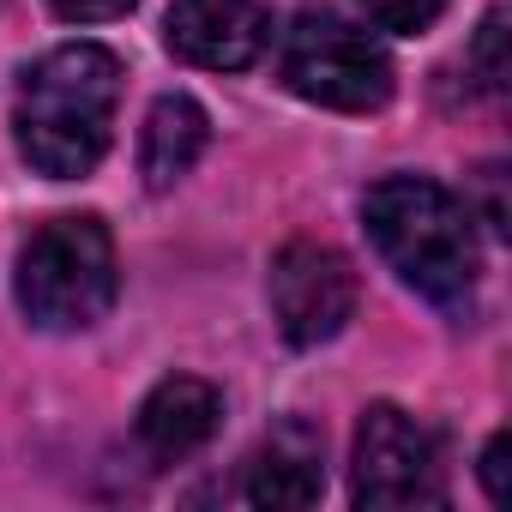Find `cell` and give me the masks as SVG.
I'll return each instance as SVG.
<instances>
[{
	"instance_id": "1",
	"label": "cell",
	"mask_w": 512,
	"mask_h": 512,
	"mask_svg": "<svg viewBox=\"0 0 512 512\" xmlns=\"http://www.w3.org/2000/svg\"><path fill=\"white\" fill-rule=\"evenodd\" d=\"M121 103V61L97 43L49 49L19 85V151L49 181H79L103 163Z\"/></svg>"
},
{
	"instance_id": "2",
	"label": "cell",
	"mask_w": 512,
	"mask_h": 512,
	"mask_svg": "<svg viewBox=\"0 0 512 512\" xmlns=\"http://www.w3.org/2000/svg\"><path fill=\"white\" fill-rule=\"evenodd\" d=\"M380 260L434 308H464L482 278V241L470 205L428 175H386L362 199Z\"/></svg>"
},
{
	"instance_id": "3",
	"label": "cell",
	"mask_w": 512,
	"mask_h": 512,
	"mask_svg": "<svg viewBox=\"0 0 512 512\" xmlns=\"http://www.w3.org/2000/svg\"><path fill=\"white\" fill-rule=\"evenodd\" d=\"M121 296L103 217H55L19 253V308L37 332H91Z\"/></svg>"
},
{
	"instance_id": "4",
	"label": "cell",
	"mask_w": 512,
	"mask_h": 512,
	"mask_svg": "<svg viewBox=\"0 0 512 512\" xmlns=\"http://www.w3.org/2000/svg\"><path fill=\"white\" fill-rule=\"evenodd\" d=\"M284 85L338 115H374L392 103V55L350 19L308 7L284 31Z\"/></svg>"
},
{
	"instance_id": "5",
	"label": "cell",
	"mask_w": 512,
	"mask_h": 512,
	"mask_svg": "<svg viewBox=\"0 0 512 512\" xmlns=\"http://www.w3.org/2000/svg\"><path fill=\"white\" fill-rule=\"evenodd\" d=\"M350 500L368 512H404V506H446V470L434 434L404 416L398 404H368L356 428L350 458Z\"/></svg>"
},
{
	"instance_id": "6",
	"label": "cell",
	"mask_w": 512,
	"mask_h": 512,
	"mask_svg": "<svg viewBox=\"0 0 512 512\" xmlns=\"http://www.w3.org/2000/svg\"><path fill=\"white\" fill-rule=\"evenodd\" d=\"M266 296H272V320L278 332L296 344V350H320L332 344L350 314H356V272L338 247H320V241H290L278 260H272V278H266Z\"/></svg>"
},
{
	"instance_id": "7",
	"label": "cell",
	"mask_w": 512,
	"mask_h": 512,
	"mask_svg": "<svg viewBox=\"0 0 512 512\" xmlns=\"http://www.w3.org/2000/svg\"><path fill=\"white\" fill-rule=\"evenodd\" d=\"M163 31L187 67L241 73L272 43V7L266 0H175Z\"/></svg>"
},
{
	"instance_id": "8",
	"label": "cell",
	"mask_w": 512,
	"mask_h": 512,
	"mask_svg": "<svg viewBox=\"0 0 512 512\" xmlns=\"http://www.w3.org/2000/svg\"><path fill=\"white\" fill-rule=\"evenodd\" d=\"M326 494V440L314 422L284 416L247 458V500L272 512H302Z\"/></svg>"
},
{
	"instance_id": "9",
	"label": "cell",
	"mask_w": 512,
	"mask_h": 512,
	"mask_svg": "<svg viewBox=\"0 0 512 512\" xmlns=\"http://www.w3.org/2000/svg\"><path fill=\"white\" fill-rule=\"evenodd\" d=\"M223 422V392L211 380H193V374H169L151 386V398L139 404V440L151 458L175 464L187 452H199Z\"/></svg>"
},
{
	"instance_id": "10",
	"label": "cell",
	"mask_w": 512,
	"mask_h": 512,
	"mask_svg": "<svg viewBox=\"0 0 512 512\" xmlns=\"http://www.w3.org/2000/svg\"><path fill=\"white\" fill-rule=\"evenodd\" d=\"M205 145H211V115L193 97H181V91L157 97L151 115H145V133H139V175H145V187L169 193L205 157Z\"/></svg>"
},
{
	"instance_id": "11",
	"label": "cell",
	"mask_w": 512,
	"mask_h": 512,
	"mask_svg": "<svg viewBox=\"0 0 512 512\" xmlns=\"http://www.w3.org/2000/svg\"><path fill=\"white\" fill-rule=\"evenodd\" d=\"M470 67H476V85L482 91H506L512 79V61H506V7H488V19L476 25V43H470Z\"/></svg>"
},
{
	"instance_id": "12",
	"label": "cell",
	"mask_w": 512,
	"mask_h": 512,
	"mask_svg": "<svg viewBox=\"0 0 512 512\" xmlns=\"http://www.w3.org/2000/svg\"><path fill=\"white\" fill-rule=\"evenodd\" d=\"M440 7H446V0H362V13L380 31H392V37H422L440 19Z\"/></svg>"
},
{
	"instance_id": "13",
	"label": "cell",
	"mask_w": 512,
	"mask_h": 512,
	"mask_svg": "<svg viewBox=\"0 0 512 512\" xmlns=\"http://www.w3.org/2000/svg\"><path fill=\"white\" fill-rule=\"evenodd\" d=\"M49 7H55L61 19H73V25H103V19L133 13V0H49Z\"/></svg>"
},
{
	"instance_id": "14",
	"label": "cell",
	"mask_w": 512,
	"mask_h": 512,
	"mask_svg": "<svg viewBox=\"0 0 512 512\" xmlns=\"http://www.w3.org/2000/svg\"><path fill=\"white\" fill-rule=\"evenodd\" d=\"M482 488H488L494 506H506V434H494L482 446Z\"/></svg>"
}]
</instances>
